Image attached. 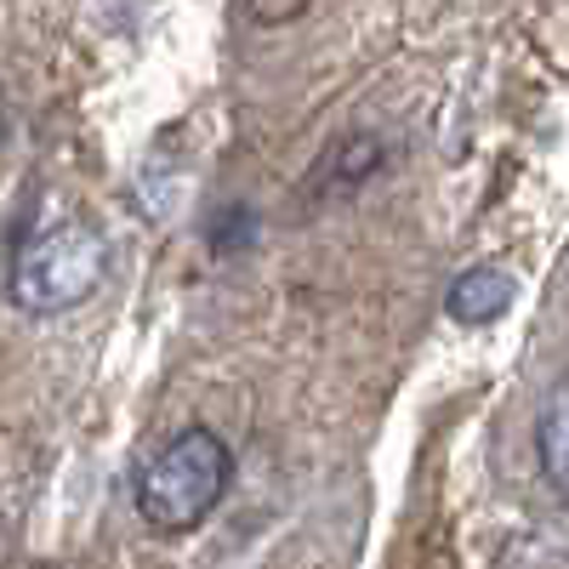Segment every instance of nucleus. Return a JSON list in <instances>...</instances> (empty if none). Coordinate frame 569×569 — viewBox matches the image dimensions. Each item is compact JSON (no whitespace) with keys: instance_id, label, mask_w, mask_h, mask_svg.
I'll return each instance as SVG.
<instances>
[{"instance_id":"2","label":"nucleus","mask_w":569,"mask_h":569,"mask_svg":"<svg viewBox=\"0 0 569 569\" xmlns=\"http://www.w3.org/2000/svg\"><path fill=\"white\" fill-rule=\"evenodd\" d=\"M109 279V240L103 228H91L80 217L46 222L12 257V302L23 313H69L80 302H91Z\"/></svg>"},{"instance_id":"3","label":"nucleus","mask_w":569,"mask_h":569,"mask_svg":"<svg viewBox=\"0 0 569 569\" xmlns=\"http://www.w3.org/2000/svg\"><path fill=\"white\" fill-rule=\"evenodd\" d=\"M512 297H518V279L501 262H479V268L456 273L450 297H445V313L456 325H496L512 308Z\"/></svg>"},{"instance_id":"5","label":"nucleus","mask_w":569,"mask_h":569,"mask_svg":"<svg viewBox=\"0 0 569 569\" xmlns=\"http://www.w3.org/2000/svg\"><path fill=\"white\" fill-rule=\"evenodd\" d=\"M251 240H257V211H251V206H222V211L211 217V228H206V246H211L217 257L246 251Z\"/></svg>"},{"instance_id":"1","label":"nucleus","mask_w":569,"mask_h":569,"mask_svg":"<svg viewBox=\"0 0 569 569\" xmlns=\"http://www.w3.org/2000/svg\"><path fill=\"white\" fill-rule=\"evenodd\" d=\"M233 485V450L211 427H182V433L137 472V512L160 536H188L222 507Z\"/></svg>"},{"instance_id":"7","label":"nucleus","mask_w":569,"mask_h":569,"mask_svg":"<svg viewBox=\"0 0 569 569\" xmlns=\"http://www.w3.org/2000/svg\"><path fill=\"white\" fill-rule=\"evenodd\" d=\"M0 126H7V103H0Z\"/></svg>"},{"instance_id":"6","label":"nucleus","mask_w":569,"mask_h":569,"mask_svg":"<svg viewBox=\"0 0 569 569\" xmlns=\"http://www.w3.org/2000/svg\"><path fill=\"white\" fill-rule=\"evenodd\" d=\"M376 166H382V142L376 137H348V142H337V154H330V171H337L342 188L365 182Z\"/></svg>"},{"instance_id":"4","label":"nucleus","mask_w":569,"mask_h":569,"mask_svg":"<svg viewBox=\"0 0 569 569\" xmlns=\"http://www.w3.org/2000/svg\"><path fill=\"white\" fill-rule=\"evenodd\" d=\"M563 427H569V393H563V382H558V388L547 393L541 416H536V456H541V479H547V490H552V496H563V490H569Z\"/></svg>"}]
</instances>
